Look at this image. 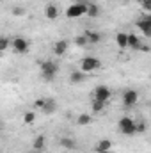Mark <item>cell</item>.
I'll return each instance as SVG.
<instances>
[{
  "instance_id": "cell-20",
  "label": "cell",
  "mask_w": 151,
  "mask_h": 153,
  "mask_svg": "<svg viewBox=\"0 0 151 153\" xmlns=\"http://www.w3.org/2000/svg\"><path fill=\"white\" fill-rule=\"evenodd\" d=\"M91 121H93V116H89V114H80L76 117V123H78L80 126H85V125H89Z\"/></svg>"
},
{
  "instance_id": "cell-10",
  "label": "cell",
  "mask_w": 151,
  "mask_h": 153,
  "mask_svg": "<svg viewBox=\"0 0 151 153\" xmlns=\"http://www.w3.org/2000/svg\"><path fill=\"white\" fill-rule=\"evenodd\" d=\"M142 43H141V38L137 34H128V43H126V48L130 50H141Z\"/></svg>"
},
{
  "instance_id": "cell-5",
  "label": "cell",
  "mask_w": 151,
  "mask_h": 153,
  "mask_svg": "<svg viewBox=\"0 0 151 153\" xmlns=\"http://www.w3.org/2000/svg\"><path fill=\"white\" fill-rule=\"evenodd\" d=\"M110 94H112V91L107 85H96L94 87V100H100V102L107 103L110 100Z\"/></svg>"
},
{
  "instance_id": "cell-2",
  "label": "cell",
  "mask_w": 151,
  "mask_h": 153,
  "mask_svg": "<svg viewBox=\"0 0 151 153\" xmlns=\"http://www.w3.org/2000/svg\"><path fill=\"white\" fill-rule=\"evenodd\" d=\"M85 9H87V2H75L66 9V18H70V20L80 18L85 14Z\"/></svg>"
},
{
  "instance_id": "cell-26",
  "label": "cell",
  "mask_w": 151,
  "mask_h": 153,
  "mask_svg": "<svg viewBox=\"0 0 151 153\" xmlns=\"http://www.w3.org/2000/svg\"><path fill=\"white\" fill-rule=\"evenodd\" d=\"M13 14L14 16H23L25 14V9L23 7H13Z\"/></svg>"
},
{
  "instance_id": "cell-18",
  "label": "cell",
  "mask_w": 151,
  "mask_h": 153,
  "mask_svg": "<svg viewBox=\"0 0 151 153\" xmlns=\"http://www.w3.org/2000/svg\"><path fill=\"white\" fill-rule=\"evenodd\" d=\"M61 146H62L64 150H75L76 143L71 139V137H62V139H61Z\"/></svg>"
},
{
  "instance_id": "cell-9",
  "label": "cell",
  "mask_w": 151,
  "mask_h": 153,
  "mask_svg": "<svg viewBox=\"0 0 151 153\" xmlns=\"http://www.w3.org/2000/svg\"><path fill=\"white\" fill-rule=\"evenodd\" d=\"M68 41L66 39H61V41H57L55 45H53V53L57 55V57H62L66 52H68Z\"/></svg>"
},
{
  "instance_id": "cell-17",
  "label": "cell",
  "mask_w": 151,
  "mask_h": 153,
  "mask_svg": "<svg viewBox=\"0 0 151 153\" xmlns=\"http://www.w3.org/2000/svg\"><path fill=\"white\" fill-rule=\"evenodd\" d=\"M44 143H46L44 135H38V137L34 139V143H32V148H34L36 152H43V150H44Z\"/></svg>"
},
{
  "instance_id": "cell-12",
  "label": "cell",
  "mask_w": 151,
  "mask_h": 153,
  "mask_svg": "<svg viewBox=\"0 0 151 153\" xmlns=\"http://www.w3.org/2000/svg\"><path fill=\"white\" fill-rule=\"evenodd\" d=\"M96 153H109L112 150V141H109V139H103V141H100L98 144H96Z\"/></svg>"
},
{
  "instance_id": "cell-1",
  "label": "cell",
  "mask_w": 151,
  "mask_h": 153,
  "mask_svg": "<svg viewBox=\"0 0 151 153\" xmlns=\"http://www.w3.org/2000/svg\"><path fill=\"white\" fill-rule=\"evenodd\" d=\"M39 66H41V76H43V80H46V82H52L55 76H57V71H59V64L55 62V61H43V62H39Z\"/></svg>"
},
{
  "instance_id": "cell-21",
  "label": "cell",
  "mask_w": 151,
  "mask_h": 153,
  "mask_svg": "<svg viewBox=\"0 0 151 153\" xmlns=\"http://www.w3.org/2000/svg\"><path fill=\"white\" fill-rule=\"evenodd\" d=\"M93 111L94 112H101L103 109H105V102H100V100H93Z\"/></svg>"
},
{
  "instance_id": "cell-29",
  "label": "cell",
  "mask_w": 151,
  "mask_h": 153,
  "mask_svg": "<svg viewBox=\"0 0 151 153\" xmlns=\"http://www.w3.org/2000/svg\"><path fill=\"white\" fill-rule=\"evenodd\" d=\"M34 153H43V152H36V150H34Z\"/></svg>"
},
{
  "instance_id": "cell-16",
  "label": "cell",
  "mask_w": 151,
  "mask_h": 153,
  "mask_svg": "<svg viewBox=\"0 0 151 153\" xmlns=\"http://www.w3.org/2000/svg\"><path fill=\"white\" fill-rule=\"evenodd\" d=\"M85 14H87V16H91V18H96V16L100 14V7H98L96 4L89 2V4H87V9H85Z\"/></svg>"
},
{
  "instance_id": "cell-30",
  "label": "cell",
  "mask_w": 151,
  "mask_h": 153,
  "mask_svg": "<svg viewBox=\"0 0 151 153\" xmlns=\"http://www.w3.org/2000/svg\"><path fill=\"white\" fill-rule=\"evenodd\" d=\"M137 2H142V0H137Z\"/></svg>"
},
{
  "instance_id": "cell-6",
  "label": "cell",
  "mask_w": 151,
  "mask_h": 153,
  "mask_svg": "<svg viewBox=\"0 0 151 153\" xmlns=\"http://www.w3.org/2000/svg\"><path fill=\"white\" fill-rule=\"evenodd\" d=\"M11 48L16 53H27L29 52V41L25 38H14L11 41Z\"/></svg>"
},
{
  "instance_id": "cell-8",
  "label": "cell",
  "mask_w": 151,
  "mask_h": 153,
  "mask_svg": "<svg viewBox=\"0 0 151 153\" xmlns=\"http://www.w3.org/2000/svg\"><path fill=\"white\" fill-rule=\"evenodd\" d=\"M137 27L141 29V32H142L146 38H150L151 36V16H146V18L139 20V22H137Z\"/></svg>"
},
{
  "instance_id": "cell-4",
  "label": "cell",
  "mask_w": 151,
  "mask_h": 153,
  "mask_svg": "<svg viewBox=\"0 0 151 153\" xmlns=\"http://www.w3.org/2000/svg\"><path fill=\"white\" fill-rule=\"evenodd\" d=\"M119 130H121L124 135H128V137L135 135V121H133L132 117H128V116L121 117V119H119Z\"/></svg>"
},
{
  "instance_id": "cell-23",
  "label": "cell",
  "mask_w": 151,
  "mask_h": 153,
  "mask_svg": "<svg viewBox=\"0 0 151 153\" xmlns=\"http://www.w3.org/2000/svg\"><path fill=\"white\" fill-rule=\"evenodd\" d=\"M75 45L82 48V46H85V45H89V43H87V39H85L84 34H80V36H76V38H75Z\"/></svg>"
},
{
  "instance_id": "cell-7",
  "label": "cell",
  "mask_w": 151,
  "mask_h": 153,
  "mask_svg": "<svg viewBox=\"0 0 151 153\" xmlns=\"http://www.w3.org/2000/svg\"><path fill=\"white\" fill-rule=\"evenodd\" d=\"M137 100H139V93H137V91H133V89H126V91L123 93V105H124V107H132V105H135Z\"/></svg>"
},
{
  "instance_id": "cell-22",
  "label": "cell",
  "mask_w": 151,
  "mask_h": 153,
  "mask_svg": "<svg viewBox=\"0 0 151 153\" xmlns=\"http://www.w3.org/2000/svg\"><path fill=\"white\" fill-rule=\"evenodd\" d=\"M34 121H36V114H34V112H25V114H23V123L32 125Z\"/></svg>"
},
{
  "instance_id": "cell-19",
  "label": "cell",
  "mask_w": 151,
  "mask_h": 153,
  "mask_svg": "<svg viewBox=\"0 0 151 153\" xmlns=\"http://www.w3.org/2000/svg\"><path fill=\"white\" fill-rule=\"evenodd\" d=\"M70 80H71L73 84H80V82H84V80H85V73H84V71H80V70H78V71H73V73L70 75Z\"/></svg>"
},
{
  "instance_id": "cell-14",
  "label": "cell",
  "mask_w": 151,
  "mask_h": 153,
  "mask_svg": "<svg viewBox=\"0 0 151 153\" xmlns=\"http://www.w3.org/2000/svg\"><path fill=\"white\" fill-rule=\"evenodd\" d=\"M126 43H128V32H117V34H115V45H117L121 50L126 48Z\"/></svg>"
},
{
  "instance_id": "cell-13",
  "label": "cell",
  "mask_w": 151,
  "mask_h": 153,
  "mask_svg": "<svg viewBox=\"0 0 151 153\" xmlns=\"http://www.w3.org/2000/svg\"><path fill=\"white\" fill-rule=\"evenodd\" d=\"M84 36H85V39H87V43H91V45H96V43L101 41V34L96 32V30H85Z\"/></svg>"
},
{
  "instance_id": "cell-3",
  "label": "cell",
  "mask_w": 151,
  "mask_h": 153,
  "mask_svg": "<svg viewBox=\"0 0 151 153\" xmlns=\"http://www.w3.org/2000/svg\"><path fill=\"white\" fill-rule=\"evenodd\" d=\"M100 66H101V61L98 57H84L80 61V71H84V73H91V71L98 70Z\"/></svg>"
},
{
  "instance_id": "cell-15",
  "label": "cell",
  "mask_w": 151,
  "mask_h": 153,
  "mask_svg": "<svg viewBox=\"0 0 151 153\" xmlns=\"http://www.w3.org/2000/svg\"><path fill=\"white\" fill-rule=\"evenodd\" d=\"M44 114H53L55 111H57V103H55V100H44V105H43V109H41Z\"/></svg>"
},
{
  "instance_id": "cell-28",
  "label": "cell",
  "mask_w": 151,
  "mask_h": 153,
  "mask_svg": "<svg viewBox=\"0 0 151 153\" xmlns=\"http://www.w3.org/2000/svg\"><path fill=\"white\" fill-rule=\"evenodd\" d=\"M43 105H44V100H43V98H38V100L34 102V107H36V109H43Z\"/></svg>"
},
{
  "instance_id": "cell-25",
  "label": "cell",
  "mask_w": 151,
  "mask_h": 153,
  "mask_svg": "<svg viewBox=\"0 0 151 153\" xmlns=\"http://www.w3.org/2000/svg\"><path fill=\"white\" fill-rule=\"evenodd\" d=\"M146 132V123H135V134H144Z\"/></svg>"
},
{
  "instance_id": "cell-24",
  "label": "cell",
  "mask_w": 151,
  "mask_h": 153,
  "mask_svg": "<svg viewBox=\"0 0 151 153\" xmlns=\"http://www.w3.org/2000/svg\"><path fill=\"white\" fill-rule=\"evenodd\" d=\"M9 45H11V43H9L7 38H0V52H5V50L9 48Z\"/></svg>"
},
{
  "instance_id": "cell-27",
  "label": "cell",
  "mask_w": 151,
  "mask_h": 153,
  "mask_svg": "<svg viewBox=\"0 0 151 153\" xmlns=\"http://www.w3.org/2000/svg\"><path fill=\"white\" fill-rule=\"evenodd\" d=\"M141 4H142V9H144L146 13H150L151 11V0H142Z\"/></svg>"
},
{
  "instance_id": "cell-11",
  "label": "cell",
  "mask_w": 151,
  "mask_h": 153,
  "mask_svg": "<svg viewBox=\"0 0 151 153\" xmlns=\"http://www.w3.org/2000/svg\"><path fill=\"white\" fill-rule=\"evenodd\" d=\"M44 16H46L48 20H57V18H59V7H57L55 4H48V5L44 7Z\"/></svg>"
}]
</instances>
